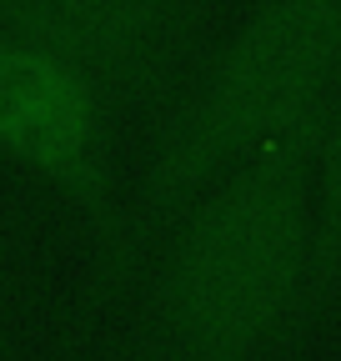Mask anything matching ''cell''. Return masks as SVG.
<instances>
[{
  "label": "cell",
  "instance_id": "4",
  "mask_svg": "<svg viewBox=\"0 0 341 361\" xmlns=\"http://www.w3.org/2000/svg\"><path fill=\"white\" fill-rule=\"evenodd\" d=\"M0 30L80 71L111 111H156L191 75L206 0H0Z\"/></svg>",
  "mask_w": 341,
  "mask_h": 361
},
{
  "label": "cell",
  "instance_id": "5",
  "mask_svg": "<svg viewBox=\"0 0 341 361\" xmlns=\"http://www.w3.org/2000/svg\"><path fill=\"white\" fill-rule=\"evenodd\" d=\"M311 186H316V221H311V266H306L302 311H296V336L311 331L341 301V85L316 130Z\"/></svg>",
  "mask_w": 341,
  "mask_h": 361
},
{
  "label": "cell",
  "instance_id": "6",
  "mask_svg": "<svg viewBox=\"0 0 341 361\" xmlns=\"http://www.w3.org/2000/svg\"><path fill=\"white\" fill-rule=\"evenodd\" d=\"M336 361H341V326H336Z\"/></svg>",
  "mask_w": 341,
  "mask_h": 361
},
{
  "label": "cell",
  "instance_id": "1",
  "mask_svg": "<svg viewBox=\"0 0 341 361\" xmlns=\"http://www.w3.org/2000/svg\"><path fill=\"white\" fill-rule=\"evenodd\" d=\"M321 116L236 161L176 216L141 291L125 361H266L296 341Z\"/></svg>",
  "mask_w": 341,
  "mask_h": 361
},
{
  "label": "cell",
  "instance_id": "2",
  "mask_svg": "<svg viewBox=\"0 0 341 361\" xmlns=\"http://www.w3.org/2000/svg\"><path fill=\"white\" fill-rule=\"evenodd\" d=\"M341 85V0H256L241 30L211 56L166 111L101 281L120 286L216 180L316 121Z\"/></svg>",
  "mask_w": 341,
  "mask_h": 361
},
{
  "label": "cell",
  "instance_id": "3",
  "mask_svg": "<svg viewBox=\"0 0 341 361\" xmlns=\"http://www.w3.org/2000/svg\"><path fill=\"white\" fill-rule=\"evenodd\" d=\"M106 96L66 61L0 30V156L51 186L96 246V271L120 236V180Z\"/></svg>",
  "mask_w": 341,
  "mask_h": 361
}]
</instances>
